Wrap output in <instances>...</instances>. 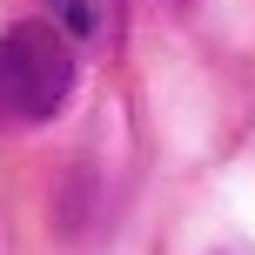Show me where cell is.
Here are the masks:
<instances>
[{"mask_svg":"<svg viewBox=\"0 0 255 255\" xmlns=\"http://www.w3.org/2000/svg\"><path fill=\"white\" fill-rule=\"evenodd\" d=\"M74 94V47L54 20H20L0 34V121H54Z\"/></svg>","mask_w":255,"mask_h":255,"instance_id":"6da1fadb","label":"cell"}]
</instances>
